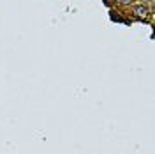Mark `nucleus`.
<instances>
[{"label":"nucleus","instance_id":"1","mask_svg":"<svg viewBox=\"0 0 155 154\" xmlns=\"http://www.w3.org/2000/svg\"><path fill=\"white\" fill-rule=\"evenodd\" d=\"M134 12H136L137 18H146V16H148V9H146L145 5H137L134 9Z\"/></svg>","mask_w":155,"mask_h":154},{"label":"nucleus","instance_id":"2","mask_svg":"<svg viewBox=\"0 0 155 154\" xmlns=\"http://www.w3.org/2000/svg\"><path fill=\"white\" fill-rule=\"evenodd\" d=\"M120 2H122V4H130L132 0H120Z\"/></svg>","mask_w":155,"mask_h":154}]
</instances>
